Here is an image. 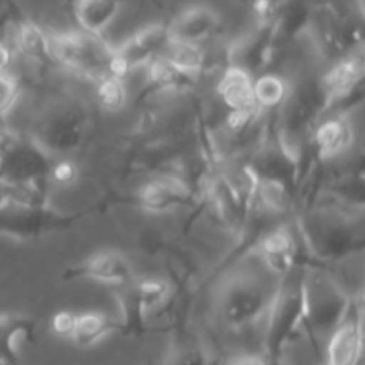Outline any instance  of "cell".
<instances>
[{"label":"cell","instance_id":"6da1fadb","mask_svg":"<svg viewBox=\"0 0 365 365\" xmlns=\"http://www.w3.org/2000/svg\"><path fill=\"white\" fill-rule=\"evenodd\" d=\"M305 269L296 267L280 278L273 302L266 314L264 330V360L269 365H284L287 346L296 339L305 323Z\"/></svg>","mask_w":365,"mask_h":365},{"label":"cell","instance_id":"7a4b0ae2","mask_svg":"<svg viewBox=\"0 0 365 365\" xmlns=\"http://www.w3.org/2000/svg\"><path fill=\"white\" fill-rule=\"evenodd\" d=\"M355 299L349 298L341 285L323 267L305 269V323L303 330L309 334L314 349H319L321 337L334 334L344 321Z\"/></svg>","mask_w":365,"mask_h":365},{"label":"cell","instance_id":"3957f363","mask_svg":"<svg viewBox=\"0 0 365 365\" xmlns=\"http://www.w3.org/2000/svg\"><path fill=\"white\" fill-rule=\"evenodd\" d=\"M277 284L274 287H267L255 274H232L221 287L217 303L225 327L241 331L264 319L273 302Z\"/></svg>","mask_w":365,"mask_h":365},{"label":"cell","instance_id":"277c9868","mask_svg":"<svg viewBox=\"0 0 365 365\" xmlns=\"http://www.w3.org/2000/svg\"><path fill=\"white\" fill-rule=\"evenodd\" d=\"M91 209L59 212L48 205L29 207L6 202L0 207V235L14 241H41L52 234L68 230L84 220Z\"/></svg>","mask_w":365,"mask_h":365},{"label":"cell","instance_id":"5b68a950","mask_svg":"<svg viewBox=\"0 0 365 365\" xmlns=\"http://www.w3.org/2000/svg\"><path fill=\"white\" fill-rule=\"evenodd\" d=\"M50 45L56 64L78 77L96 82L109 75L114 48H110L102 36L86 32H61L50 34Z\"/></svg>","mask_w":365,"mask_h":365},{"label":"cell","instance_id":"8992f818","mask_svg":"<svg viewBox=\"0 0 365 365\" xmlns=\"http://www.w3.org/2000/svg\"><path fill=\"white\" fill-rule=\"evenodd\" d=\"M88 130V110L81 102H61L45 113L36 128L34 139L50 157L66 159L77 150Z\"/></svg>","mask_w":365,"mask_h":365},{"label":"cell","instance_id":"52a82bcc","mask_svg":"<svg viewBox=\"0 0 365 365\" xmlns=\"http://www.w3.org/2000/svg\"><path fill=\"white\" fill-rule=\"evenodd\" d=\"M38 143L27 135L0 132V182L2 184H31L48 180L53 164ZM50 182V180H48Z\"/></svg>","mask_w":365,"mask_h":365},{"label":"cell","instance_id":"ba28073f","mask_svg":"<svg viewBox=\"0 0 365 365\" xmlns=\"http://www.w3.org/2000/svg\"><path fill=\"white\" fill-rule=\"evenodd\" d=\"M260 259L262 266L277 280L284 278L296 267H316L310 259L302 255L296 232L289 223H280L262 235L253 252Z\"/></svg>","mask_w":365,"mask_h":365},{"label":"cell","instance_id":"9c48e42d","mask_svg":"<svg viewBox=\"0 0 365 365\" xmlns=\"http://www.w3.org/2000/svg\"><path fill=\"white\" fill-rule=\"evenodd\" d=\"M195 189L180 175H159L135 191V205L145 212H175L195 203Z\"/></svg>","mask_w":365,"mask_h":365},{"label":"cell","instance_id":"30bf717a","mask_svg":"<svg viewBox=\"0 0 365 365\" xmlns=\"http://www.w3.org/2000/svg\"><path fill=\"white\" fill-rule=\"evenodd\" d=\"M61 280L77 282L93 280L106 285L127 287L134 282V266L127 255L120 252H98L82 262L66 267Z\"/></svg>","mask_w":365,"mask_h":365},{"label":"cell","instance_id":"8fae6325","mask_svg":"<svg viewBox=\"0 0 365 365\" xmlns=\"http://www.w3.org/2000/svg\"><path fill=\"white\" fill-rule=\"evenodd\" d=\"M355 132L346 114H327L314 127L309 145L317 163L328 164L351 150Z\"/></svg>","mask_w":365,"mask_h":365},{"label":"cell","instance_id":"7c38bea8","mask_svg":"<svg viewBox=\"0 0 365 365\" xmlns=\"http://www.w3.org/2000/svg\"><path fill=\"white\" fill-rule=\"evenodd\" d=\"M362 349V305L359 302H353L348 316L327 341V364L324 365H360Z\"/></svg>","mask_w":365,"mask_h":365},{"label":"cell","instance_id":"4fadbf2b","mask_svg":"<svg viewBox=\"0 0 365 365\" xmlns=\"http://www.w3.org/2000/svg\"><path fill=\"white\" fill-rule=\"evenodd\" d=\"M220 31L221 16L209 6L187 7L168 25L171 41L200 46L212 39Z\"/></svg>","mask_w":365,"mask_h":365},{"label":"cell","instance_id":"5bb4252c","mask_svg":"<svg viewBox=\"0 0 365 365\" xmlns=\"http://www.w3.org/2000/svg\"><path fill=\"white\" fill-rule=\"evenodd\" d=\"M216 93L227 110L257 109L255 98H253V77L241 68H223L220 81H217Z\"/></svg>","mask_w":365,"mask_h":365},{"label":"cell","instance_id":"9a60e30c","mask_svg":"<svg viewBox=\"0 0 365 365\" xmlns=\"http://www.w3.org/2000/svg\"><path fill=\"white\" fill-rule=\"evenodd\" d=\"M14 52L24 56L25 59L32 61L39 66H53L52 45H50V32L43 31L38 24L21 18L16 24V34H14Z\"/></svg>","mask_w":365,"mask_h":365},{"label":"cell","instance_id":"2e32d148","mask_svg":"<svg viewBox=\"0 0 365 365\" xmlns=\"http://www.w3.org/2000/svg\"><path fill=\"white\" fill-rule=\"evenodd\" d=\"M34 342V321L24 316H0V365H21L16 346Z\"/></svg>","mask_w":365,"mask_h":365},{"label":"cell","instance_id":"e0dca14e","mask_svg":"<svg viewBox=\"0 0 365 365\" xmlns=\"http://www.w3.org/2000/svg\"><path fill=\"white\" fill-rule=\"evenodd\" d=\"M123 7V0H75L73 14L81 32L102 36Z\"/></svg>","mask_w":365,"mask_h":365},{"label":"cell","instance_id":"ac0fdd59","mask_svg":"<svg viewBox=\"0 0 365 365\" xmlns=\"http://www.w3.org/2000/svg\"><path fill=\"white\" fill-rule=\"evenodd\" d=\"M164 59L185 77L196 81V77L207 73L212 66V56L200 45H189V43L170 41Z\"/></svg>","mask_w":365,"mask_h":365},{"label":"cell","instance_id":"d6986e66","mask_svg":"<svg viewBox=\"0 0 365 365\" xmlns=\"http://www.w3.org/2000/svg\"><path fill=\"white\" fill-rule=\"evenodd\" d=\"M113 331H120V323L116 319L103 312L89 310V312L77 314V327L71 341L77 348H89Z\"/></svg>","mask_w":365,"mask_h":365},{"label":"cell","instance_id":"ffe728a7","mask_svg":"<svg viewBox=\"0 0 365 365\" xmlns=\"http://www.w3.org/2000/svg\"><path fill=\"white\" fill-rule=\"evenodd\" d=\"M289 84L282 75L274 71H266L253 78V98L257 109L266 114H274L282 107L289 95Z\"/></svg>","mask_w":365,"mask_h":365},{"label":"cell","instance_id":"44dd1931","mask_svg":"<svg viewBox=\"0 0 365 365\" xmlns=\"http://www.w3.org/2000/svg\"><path fill=\"white\" fill-rule=\"evenodd\" d=\"M132 287L146 317L166 307L168 299L173 294L171 285L160 278H145V280L134 282Z\"/></svg>","mask_w":365,"mask_h":365},{"label":"cell","instance_id":"7402d4cb","mask_svg":"<svg viewBox=\"0 0 365 365\" xmlns=\"http://www.w3.org/2000/svg\"><path fill=\"white\" fill-rule=\"evenodd\" d=\"M95 84L96 102L100 103V107L103 110H107V113H118V110L123 109L128 98L127 84H125L123 78L107 75V77H102L100 81H96Z\"/></svg>","mask_w":365,"mask_h":365},{"label":"cell","instance_id":"603a6c76","mask_svg":"<svg viewBox=\"0 0 365 365\" xmlns=\"http://www.w3.org/2000/svg\"><path fill=\"white\" fill-rule=\"evenodd\" d=\"M81 178V170L71 159H56L50 168L48 180L50 185H59V187H70L77 184Z\"/></svg>","mask_w":365,"mask_h":365},{"label":"cell","instance_id":"cb8c5ba5","mask_svg":"<svg viewBox=\"0 0 365 365\" xmlns=\"http://www.w3.org/2000/svg\"><path fill=\"white\" fill-rule=\"evenodd\" d=\"M20 82L11 73H0V120L11 113L20 98Z\"/></svg>","mask_w":365,"mask_h":365},{"label":"cell","instance_id":"d4e9b609","mask_svg":"<svg viewBox=\"0 0 365 365\" xmlns=\"http://www.w3.org/2000/svg\"><path fill=\"white\" fill-rule=\"evenodd\" d=\"M75 327H77V314L71 310H59L50 319V328H52L53 335L59 339H70L73 337Z\"/></svg>","mask_w":365,"mask_h":365},{"label":"cell","instance_id":"484cf974","mask_svg":"<svg viewBox=\"0 0 365 365\" xmlns=\"http://www.w3.org/2000/svg\"><path fill=\"white\" fill-rule=\"evenodd\" d=\"M289 2L291 0H252V9L259 20V25H267Z\"/></svg>","mask_w":365,"mask_h":365},{"label":"cell","instance_id":"4316f807","mask_svg":"<svg viewBox=\"0 0 365 365\" xmlns=\"http://www.w3.org/2000/svg\"><path fill=\"white\" fill-rule=\"evenodd\" d=\"M14 48L9 43L0 39V73H9V68L14 59Z\"/></svg>","mask_w":365,"mask_h":365},{"label":"cell","instance_id":"83f0119b","mask_svg":"<svg viewBox=\"0 0 365 365\" xmlns=\"http://www.w3.org/2000/svg\"><path fill=\"white\" fill-rule=\"evenodd\" d=\"M228 365H269L262 355H242L232 360Z\"/></svg>","mask_w":365,"mask_h":365},{"label":"cell","instance_id":"f1b7e54d","mask_svg":"<svg viewBox=\"0 0 365 365\" xmlns=\"http://www.w3.org/2000/svg\"><path fill=\"white\" fill-rule=\"evenodd\" d=\"M7 202V198H6V191H4V187H2V184H0V207L4 205V203Z\"/></svg>","mask_w":365,"mask_h":365}]
</instances>
